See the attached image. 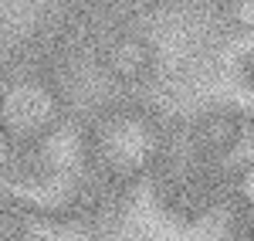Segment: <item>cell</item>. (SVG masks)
Masks as SVG:
<instances>
[{
	"instance_id": "6da1fadb",
	"label": "cell",
	"mask_w": 254,
	"mask_h": 241,
	"mask_svg": "<svg viewBox=\"0 0 254 241\" xmlns=\"http://www.w3.org/2000/svg\"><path fill=\"white\" fill-rule=\"evenodd\" d=\"M156 157V126L136 109L109 112L95 129V160L112 177H136Z\"/></svg>"
},
{
	"instance_id": "7a4b0ae2",
	"label": "cell",
	"mask_w": 254,
	"mask_h": 241,
	"mask_svg": "<svg viewBox=\"0 0 254 241\" xmlns=\"http://www.w3.org/2000/svg\"><path fill=\"white\" fill-rule=\"evenodd\" d=\"M61 102L38 75H17L0 85V129L14 143H34L58 119Z\"/></svg>"
},
{
	"instance_id": "3957f363",
	"label": "cell",
	"mask_w": 254,
	"mask_h": 241,
	"mask_svg": "<svg viewBox=\"0 0 254 241\" xmlns=\"http://www.w3.org/2000/svg\"><path fill=\"white\" fill-rule=\"evenodd\" d=\"M102 65L119 81H142V79H149V72L156 65V51H153V44L142 38V34L122 31V34H116V38L105 44Z\"/></svg>"
},
{
	"instance_id": "277c9868",
	"label": "cell",
	"mask_w": 254,
	"mask_h": 241,
	"mask_svg": "<svg viewBox=\"0 0 254 241\" xmlns=\"http://www.w3.org/2000/svg\"><path fill=\"white\" fill-rule=\"evenodd\" d=\"M200 136L210 150H231L237 140H241V119L227 116V112H217L210 119H203L200 126Z\"/></svg>"
},
{
	"instance_id": "5b68a950",
	"label": "cell",
	"mask_w": 254,
	"mask_h": 241,
	"mask_svg": "<svg viewBox=\"0 0 254 241\" xmlns=\"http://www.w3.org/2000/svg\"><path fill=\"white\" fill-rule=\"evenodd\" d=\"M234 194L237 201L244 204L248 211H254V160L241 166V173L234 177Z\"/></svg>"
},
{
	"instance_id": "8992f818",
	"label": "cell",
	"mask_w": 254,
	"mask_h": 241,
	"mask_svg": "<svg viewBox=\"0 0 254 241\" xmlns=\"http://www.w3.org/2000/svg\"><path fill=\"white\" fill-rule=\"evenodd\" d=\"M237 79L244 85H254V51H248L244 58L237 61Z\"/></svg>"
}]
</instances>
